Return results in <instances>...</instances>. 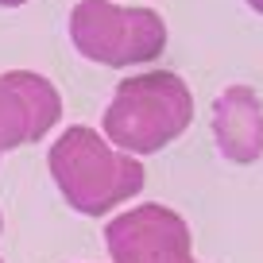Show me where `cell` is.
Returning a JSON list of instances; mask_svg holds the SVG:
<instances>
[{"mask_svg":"<svg viewBox=\"0 0 263 263\" xmlns=\"http://www.w3.org/2000/svg\"><path fill=\"white\" fill-rule=\"evenodd\" d=\"M70 39L78 54L97 66H143L166 47V24L151 8H128L116 0H78L70 12Z\"/></svg>","mask_w":263,"mask_h":263,"instance_id":"obj_3","label":"cell"},{"mask_svg":"<svg viewBox=\"0 0 263 263\" xmlns=\"http://www.w3.org/2000/svg\"><path fill=\"white\" fill-rule=\"evenodd\" d=\"M0 229H4V217H0Z\"/></svg>","mask_w":263,"mask_h":263,"instance_id":"obj_10","label":"cell"},{"mask_svg":"<svg viewBox=\"0 0 263 263\" xmlns=\"http://www.w3.org/2000/svg\"><path fill=\"white\" fill-rule=\"evenodd\" d=\"M105 244L112 263H197L190 224L159 201L116 213L105 224Z\"/></svg>","mask_w":263,"mask_h":263,"instance_id":"obj_4","label":"cell"},{"mask_svg":"<svg viewBox=\"0 0 263 263\" xmlns=\"http://www.w3.org/2000/svg\"><path fill=\"white\" fill-rule=\"evenodd\" d=\"M27 0H0V8H24Z\"/></svg>","mask_w":263,"mask_h":263,"instance_id":"obj_8","label":"cell"},{"mask_svg":"<svg viewBox=\"0 0 263 263\" xmlns=\"http://www.w3.org/2000/svg\"><path fill=\"white\" fill-rule=\"evenodd\" d=\"M213 140L229 163L248 166L263 159V101L248 85H229L213 101Z\"/></svg>","mask_w":263,"mask_h":263,"instance_id":"obj_5","label":"cell"},{"mask_svg":"<svg viewBox=\"0 0 263 263\" xmlns=\"http://www.w3.org/2000/svg\"><path fill=\"white\" fill-rule=\"evenodd\" d=\"M24 143H31V128H27L24 101L16 97L12 85H4V78H0V155L24 147Z\"/></svg>","mask_w":263,"mask_h":263,"instance_id":"obj_7","label":"cell"},{"mask_svg":"<svg viewBox=\"0 0 263 263\" xmlns=\"http://www.w3.org/2000/svg\"><path fill=\"white\" fill-rule=\"evenodd\" d=\"M47 166H50V178H54L58 194L82 217L112 213L116 205H124V201H132L140 194L143 178H147L140 159L112 147L89 124L66 128L50 143Z\"/></svg>","mask_w":263,"mask_h":263,"instance_id":"obj_1","label":"cell"},{"mask_svg":"<svg viewBox=\"0 0 263 263\" xmlns=\"http://www.w3.org/2000/svg\"><path fill=\"white\" fill-rule=\"evenodd\" d=\"M0 78H4V85L16 89L20 101H24L31 143H39L43 136H50V128L62 120V97H58V89L43 74H35V70H8V74H0Z\"/></svg>","mask_w":263,"mask_h":263,"instance_id":"obj_6","label":"cell"},{"mask_svg":"<svg viewBox=\"0 0 263 263\" xmlns=\"http://www.w3.org/2000/svg\"><path fill=\"white\" fill-rule=\"evenodd\" d=\"M244 4H248L252 12H259V16H263V0H244Z\"/></svg>","mask_w":263,"mask_h":263,"instance_id":"obj_9","label":"cell"},{"mask_svg":"<svg viewBox=\"0 0 263 263\" xmlns=\"http://www.w3.org/2000/svg\"><path fill=\"white\" fill-rule=\"evenodd\" d=\"M194 120V93L171 70H147V74L124 78L108 101L101 128L112 147L124 155H155L171 147Z\"/></svg>","mask_w":263,"mask_h":263,"instance_id":"obj_2","label":"cell"},{"mask_svg":"<svg viewBox=\"0 0 263 263\" xmlns=\"http://www.w3.org/2000/svg\"><path fill=\"white\" fill-rule=\"evenodd\" d=\"M0 263H4V259H0Z\"/></svg>","mask_w":263,"mask_h":263,"instance_id":"obj_11","label":"cell"}]
</instances>
